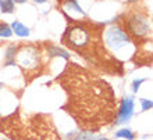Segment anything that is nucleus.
Returning a JSON list of instances; mask_svg holds the SVG:
<instances>
[{
	"label": "nucleus",
	"mask_w": 153,
	"mask_h": 140,
	"mask_svg": "<svg viewBox=\"0 0 153 140\" xmlns=\"http://www.w3.org/2000/svg\"><path fill=\"white\" fill-rule=\"evenodd\" d=\"M64 39L68 42V46L74 47L75 50L86 49L88 44L93 39V32L91 31V27L81 22H74L67 31H65Z\"/></svg>",
	"instance_id": "f257e3e1"
},
{
	"label": "nucleus",
	"mask_w": 153,
	"mask_h": 140,
	"mask_svg": "<svg viewBox=\"0 0 153 140\" xmlns=\"http://www.w3.org/2000/svg\"><path fill=\"white\" fill-rule=\"evenodd\" d=\"M125 25L127 31L137 38H145L148 33H150V22L148 17L142 13L134 11L132 14H129L125 20Z\"/></svg>",
	"instance_id": "f03ea898"
},
{
	"label": "nucleus",
	"mask_w": 153,
	"mask_h": 140,
	"mask_svg": "<svg viewBox=\"0 0 153 140\" xmlns=\"http://www.w3.org/2000/svg\"><path fill=\"white\" fill-rule=\"evenodd\" d=\"M105 40L106 44L113 50H120L121 47H124L125 44L131 42L129 36L120 27H116V25L107 29V32L105 35Z\"/></svg>",
	"instance_id": "7ed1b4c3"
},
{
	"label": "nucleus",
	"mask_w": 153,
	"mask_h": 140,
	"mask_svg": "<svg viewBox=\"0 0 153 140\" xmlns=\"http://www.w3.org/2000/svg\"><path fill=\"white\" fill-rule=\"evenodd\" d=\"M38 60H39V52L36 47H32V46L21 47L20 53L17 54V61L22 68L33 69L38 65Z\"/></svg>",
	"instance_id": "20e7f679"
},
{
	"label": "nucleus",
	"mask_w": 153,
	"mask_h": 140,
	"mask_svg": "<svg viewBox=\"0 0 153 140\" xmlns=\"http://www.w3.org/2000/svg\"><path fill=\"white\" fill-rule=\"evenodd\" d=\"M134 99L132 96H127L123 99L121 101V105H120V111L117 114V119H116V124H125L128 122L134 115Z\"/></svg>",
	"instance_id": "39448f33"
},
{
	"label": "nucleus",
	"mask_w": 153,
	"mask_h": 140,
	"mask_svg": "<svg viewBox=\"0 0 153 140\" xmlns=\"http://www.w3.org/2000/svg\"><path fill=\"white\" fill-rule=\"evenodd\" d=\"M11 27H13V29H14L16 35L21 36V38H24V36H28V35H29V29L27 28L25 25L21 24L20 21H14Z\"/></svg>",
	"instance_id": "423d86ee"
},
{
	"label": "nucleus",
	"mask_w": 153,
	"mask_h": 140,
	"mask_svg": "<svg viewBox=\"0 0 153 140\" xmlns=\"http://www.w3.org/2000/svg\"><path fill=\"white\" fill-rule=\"evenodd\" d=\"M64 3H65L64 4L65 8H67L68 11H75V13H78V14H82V15H84V11H82V8L78 6L76 0H67Z\"/></svg>",
	"instance_id": "0eeeda50"
},
{
	"label": "nucleus",
	"mask_w": 153,
	"mask_h": 140,
	"mask_svg": "<svg viewBox=\"0 0 153 140\" xmlns=\"http://www.w3.org/2000/svg\"><path fill=\"white\" fill-rule=\"evenodd\" d=\"M0 10L3 13H13L14 11V1L13 0H0Z\"/></svg>",
	"instance_id": "6e6552de"
},
{
	"label": "nucleus",
	"mask_w": 153,
	"mask_h": 140,
	"mask_svg": "<svg viewBox=\"0 0 153 140\" xmlns=\"http://www.w3.org/2000/svg\"><path fill=\"white\" fill-rule=\"evenodd\" d=\"M116 137H124V139H128V140H134L135 135L132 133V130H129V129H121L118 132L116 133Z\"/></svg>",
	"instance_id": "1a4fd4ad"
},
{
	"label": "nucleus",
	"mask_w": 153,
	"mask_h": 140,
	"mask_svg": "<svg viewBox=\"0 0 153 140\" xmlns=\"http://www.w3.org/2000/svg\"><path fill=\"white\" fill-rule=\"evenodd\" d=\"M11 35H13L11 28H10L7 24L1 22V24H0V36H3V38H10Z\"/></svg>",
	"instance_id": "9d476101"
},
{
	"label": "nucleus",
	"mask_w": 153,
	"mask_h": 140,
	"mask_svg": "<svg viewBox=\"0 0 153 140\" xmlns=\"http://www.w3.org/2000/svg\"><path fill=\"white\" fill-rule=\"evenodd\" d=\"M50 56H61V57H64V58H68V53L64 52V50H61L60 47H52L50 49Z\"/></svg>",
	"instance_id": "9b49d317"
},
{
	"label": "nucleus",
	"mask_w": 153,
	"mask_h": 140,
	"mask_svg": "<svg viewBox=\"0 0 153 140\" xmlns=\"http://www.w3.org/2000/svg\"><path fill=\"white\" fill-rule=\"evenodd\" d=\"M73 140H96V136L93 133H76V136Z\"/></svg>",
	"instance_id": "f8f14e48"
},
{
	"label": "nucleus",
	"mask_w": 153,
	"mask_h": 140,
	"mask_svg": "<svg viewBox=\"0 0 153 140\" xmlns=\"http://www.w3.org/2000/svg\"><path fill=\"white\" fill-rule=\"evenodd\" d=\"M141 103H142V111H146V110H150L152 108V101L148 100V99H141Z\"/></svg>",
	"instance_id": "ddd939ff"
},
{
	"label": "nucleus",
	"mask_w": 153,
	"mask_h": 140,
	"mask_svg": "<svg viewBox=\"0 0 153 140\" xmlns=\"http://www.w3.org/2000/svg\"><path fill=\"white\" fill-rule=\"evenodd\" d=\"M143 82H145V79H139V80L137 79V80H134V82H132V90H134V92L137 93L138 90H139V88H141V85L143 83Z\"/></svg>",
	"instance_id": "4468645a"
},
{
	"label": "nucleus",
	"mask_w": 153,
	"mask_h": 140,
	"mask_svg": "<svg viewBox=\"0 0 153 140\" xmlns=\"http://www.w3.org/2000/svg\"><path fill=\"white\" fill-rule=\"evenodd\" d=\"M13 1H16V3H24V1H27V0H13Z\"/></svg>",
	"instance_id": "2eb2a0df"
},
{
	"label": "nucleus",
	"mask_w": 153,
	"mask_h": 140,
	"mask_svg": "<svg viewBox=\"0 0 153 140\" xmlns=\"http://www.w3.org/2000/svg\"><path fill=\"white\" fill-rule=\"evenodd\" d=\"M35 1H36V3H45L46 0H35Z\"/></svg>",
	"instance_id": "dca6fc26"
},
{
	"label": "nucleus",
	"mask_w": 153,
	"mask_h": 140,
	"mask_svg": "<svg viewBox=\"0 0 153 140\" xmlns=\"http://www.w3.org/2000/svg\"><path fill=\"white\" fill-rule=\"evenodd\" d=\"M99 140H109V139H105V137H103V139H99Z\"/></svg>",
	"instance_id": "f3484780"
},
{
	"label": "nucleus",
	"mask_w": 153,
	"mask_h": 140,
	"mask_svg": "<svg viewBox=\"0 0 153 140\" xmlns=\"http://www.w3.org/2000/svg\"><path fill=\"white\" fill-rule=\"evenodd\" d=\"M128 1H137V0H128Z\"/></svg>",
	"instance_id": "a211bd4d"
},
{
	"label": "nucleus",
	"mask_w": 153,
	"mask_h": 140,
	"mask_svg": "<svg viewBox=\"0 0 153 140\" xmlns=\"http://www.w3.org/2000/svg\"><path fill=\"white\" fill-rule=\"evenodd\" d=\"M59 1H67V0H59Z\"/></svg>",
	"instance_id": "6ab92c4d"
}]
</instances>
